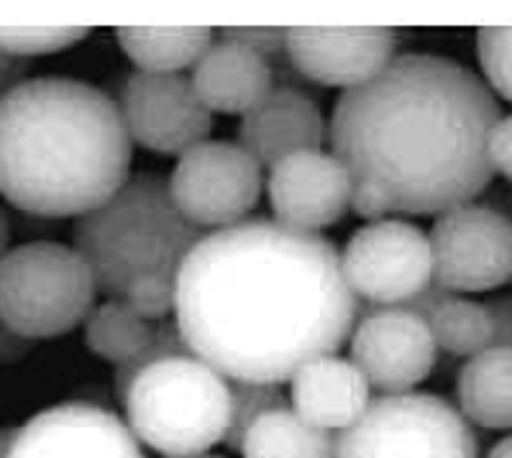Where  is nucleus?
I'll return each instance as SVG.
<instances>
[{"mask_svg":"<svg viewBox=\"0 0 512 458\" xmlns=\"http://www.w3.org/2000/svg\"><path fill=\"white\" fill-rule=\"evenodd\" d=\"M356 315L333 241L264 215L205 233L175 277L187 351L233 382H290L338 354Z\"/></svg>","mask_w":512,"mask_h":458,"instance_id":"nucleus-1","label":"nucleus"},{"mask_svg":"<svg viewBox=\"0 0 512 458\" xmlns=\"http://www.w3.org/2000/svg\"><path fill=\"white\" fill-rule=\"evenodd\" d=\"M500 118V100L477 72L408 52L338 95L326 139L354 185L377 187L395 215H438L489 187L487 139Z\"/></svg>","mask_w":512,"mask_h":458,"instance_id":"nucleus-2","label":"nucleus"},{"mask_svg":"<svg viewBox=\"0 0 512 458\" xmlns=\"http://www.w3.org/2000/svg\"><path fill=\"white\" fill-rule=\"evenodd\" d=\"M134 141L118 103L62 75L0 95V195L36 218H80L131 177Z\"/></svg>","mask_w":512,"mask_h":458,"instance_id":"nucleus-3","label":"nucleus"},{"mask_svg":"<svg viewBox=\"0 0 512 458\" xmlns=\"http://www.w3.org/2000/svg\"><path fill=\"white\" fill-rule=\"evenodd\" d=\"M203 236L175 208L167 177L136 172L100 208L75 218L72 249L90 267L98 292L123 300L139 279H175Z\"/></svg>","mask_w":512,"mask_h":458,"instance_id":"nucleus-4","label":"nucleus"},{"mask_svg":"<svg viewBox=\"0 0 512 458\" xmlns=\"http://www.w3.org/2000/svg\"><path fill=\"white\" fill-rule=\"evenodd\" d=\"M121 402L136 441L164 458L203 456L231 423V384L190 354L146 366Z\"/></svg>","mask_w":512,"mask_h":458,"instance_id":"nucleus-5","label":"nucleus"},{"mask_svg":"<svg viewBox=\"0 0 512 458\" xmlns=\"http://www.w3.org/2000/svg\"><path fill=\"white\" fill-rule=\"evenodd\" d=\"M95 279L72 246L29 241L0 259V320L29 341L59 338L95 308Z\"/></svg>","mask_w":512,"mask_h":458,"instance_id":"nucleus-6","label":"nucleus"},{"mask_svg":"<svg viewBox=\"0 0 512 458\" xmlns=\"http://www.w3.org/2000/svg\"><path fill=\"white\" fill-rule=\"evenodd\" d=\"M333 458H479L472 423L431 392L379 395L336 435Z\"/></svg>","mask_w":512,"mask_h":458,"instance_id":"nucleus-7","label":"nucleus"},{"mask_svg":"<svg viewBox=\"0 0 512 458\" xmlns=\"http://www.w3.org/2000/svg\"><path fill=\"white\" fill-rule=\"evenodd\" d=\"M341 272L356 300L400 308L433 282L428 233L400 218L356 228L341 251Z\"/></svg>","mask_w":512,"mask_h":458,"instance_id":"nucleus-8","label":"nucleus"},{"mask_svg":"<svg viewBox=\"0 0 512 458\" xmlns=\"http://www.w3.org/2000/svg\"><path fill=\"white\" fill-rule=\"evenodd\" d=\"M172 203L195 228L244 221L262 195V167L236 141H203L177 159L167 177Z\"/></svg>","mask_w":512,"mask_h":458,"instance_id":"nucleus-9","label":"nucleus"},{"mask_svg":"<svg viewBox=\"0 0 512 458\" xmlns=\"http://www.w3.org/2000/svg\"><path fill=\"white\" fill-rule=\"evenodd\" d=\"M433 282L448 292H489L510 282L512 223L482 203L443 210L431 233Z\"/></svg>","mask_w":512,"mask_h":458,"instance_id":"nucleus-10","label":"nucleus"},{"mask_svg":"<svg viewBox=\"0 0 512 458\" xmlns=\"http://www.w3.org/2000/svg\"><path fill=\"white\" fill-rule=\"evenodd\" d=\"M123 126L131 141L162 157H182L208 141L213 113L200 103L190 77L134 72L121 90Z\"/></svg>","mask_w":512,"mask_h":458,"instance_id":"nucleus-11","label":"nucleus"},{"mask_svg":"<svg viewBox=\"0 0 512 458\" xmlns=\"http://www.w3.org/2000/svg\"><path fill=\"white\" fill-rule=\"evenodd\" d=\"M436 341L418 315L402 308H374L354 325L349 361L379 395H405L431 377Z\"/></svg>","mask_w":512,"mask_h":458,"instance_id":"nucleus-12","label":"nucleus"},{"mask_svg":"<svg viewBox=\"0 0 512 458\" xmlns=\"http://www.w3.org/2000/svg\"><path fill=\"white\" fill-rule=\"evenodd\" d=\"M8 458H144V451L116 412L62 402L18 428Z\"/></svg>","mask_w":512,"mask_h":458,"instance_id":"nucleus-13","label":"nucleus"},{"mask_svg":"<svg viewBox=\"0 0 512 458\" xmlns=\"http://www.w3.org/2000/svg\"><path fill=\"white\" fill-rule=\"evenodd\" d=\"M354 180L331 151H297L269 167L267 198L274 221L318 233L336 226L351 208Z\"/></svg>","mask_w":512,"mask_h":458,"instance_id":"nucleus-14","label":"nucleus"},{"mask_svg":"<svg viewBox=\"0 0 512 458\" xmlns=\"http://www.w3.org/2000/svg\"><path fill=\"white\" fill-rule=\"evenodd\" d=\"M395 29H285V54L292 70L326 87L367 82L395 57Z\"/></svg>","mask_w":512,"mask_h":458,"instance_id":"nucleus-15","label":"nucleus"},{"mask_svg":"<svg viewBox=\"0 0 512 458\" xmlns=\"http://www.w3.org/2000/svg\"><path fill=\"white\" fill-rule=\"evenodd\" d=\"M320 105L297 87H272L241 116L239 146L259 167H272L297 151L320 149L326 141Z\"/></svg>","mask_w":512,"mask_h":458,"instance_id":"nucleus-16","label":"nucleus"},{"mask_svg":"<svg viewBox=\"0 0 512 458\" xmlns=\"http://www.w3.org/2000/svg\"><path fill=\"white\" fill-rule=\"evenodd\" d=\"M292 410L320 430H346L372 402V387L364 374L341 356L308 361L290 379Z\"/></svg>","mask_w":512,"mask_h":458,"instance_id":"nucleus-17","label":"nucleus"},{"mask_svg":"<svg viewBox=\"0 0 512 458\" xmlns=\"http://www.w3.org/2000/svg\"><path fill=\"white\" fill-rule=\"evenodd\" d=\"M190 82L210 113L244 116L272 90L274 72L259 54L221 39L195 62Z\"/></svg>","mask_w":512,"mask_h":458,"instance_id":"nucleus-18","label":"nucleus"},{"mask_svg":"<svg viewBox=\"0 0 512 458\" xmlns=\"http://www.w3.org/2000/svg\"><path fill=\"white\" fill-rule=\"evenodd\" d=\"M459 412L487 430H512V351L484 348L461 366L456 379Z\"/></svg>","mask_w":512,"mask_h":458,"instance_id":"nucleus-19","label":"nucleus"},{"mask_svg":"<svg viewBox=\"0 0 512 458\" xmlns=\"http://www.w3.org/2000/svg\"><path fill=\"white\" fill-rule=\"evenodd\" d=\"M116 41L123 54L139 67V72L177 75L185 67H195V62L208 52L213 44V29L208 26H185V29L128 26V29H116Z\"/></svg>","mask_w":512,"mask_h":458,"instance_id":"nucleus-20","label":"nucleus"},{"mask_svg":"<svg viewBox=\"0 0 512 458\" xmlns=\"http://www.w3.org/2000/svg\"><path fill=\"white\" fill-rule=\"evenodd\" d=\"M244 458H333L336 435L305 423L292 407L264 412L241 441Z\"/></svg>","mask_w":512,"mask_h":458,"instance_id":"nucleus-21","label":"nucleus"},{"mask_svg":"<svg viewBox=\"0 0 512 458\" xmlns=\"http://www.w3.org/2000/svg\"><path fill=\"white\" fill-rule=\"evenodd\" d=\"M85 346L108 364H126L152 343L157 323L141 318L126 300H108L82 323Z\"/></svg>","mask_w":512,"mask_h":458,"instance_id":"nucleus-22","label":"nucleus"},{"mask_svg":"<svg viewBox=\"0 0 512 458\" xmlns=\"http://www.w3.org/2000/svg\"><path fill=\"white\" fill-rule=\"evenodd\" d=\"M428 328L436 341V348L459 359H472L489 348L492 341V325L482 302L466 300L454 295L446 300L436 313L428 318Z\"/></svg>","mask_w":512,"mask_h":458,"instance_id":"nucleus-23","label":"nucleus"},{"mask_svg":"<svg viewBox=\"0 0 512 458\" xmlns=\"http://www.w3.org/2000/svg\"><path fill=\"white\" fill-rule=\"evenodd\" d=\"M287 407L280 384H254L233 382L231 384V423H228L223 446L228 451H241L246 430L262 418L264 412Z\"/></svg>","mask_w":512,"mask_h":458,"instance_id":"nucleus-24","label":"nucleus"},{"mask_svg":"<svg viewBox=\"0 0 512 458\" xmlns=\"http://www.w3.org/2000/svg\"><path fill=\"white\" fill-rule=\"evenodd\" d=\"M88 26H0V49L16 57L59 54L88 39Z\"/></svg>","mask_w":512,"mask_h":458,"instance_id":"nucleus-25","label":"nucleus"},{"mask_svg":"<svg viewBox=\"0 0 512 458\" xmlns=\"http://www.w3.org/2000/svg\"><path fill=\"white\" fill-rule=\"evenodd\" d=\"M477 59L489 90L512 103V26L479 29Z\"/></svg>","mask_w":512,"mask_h":458,"instance_id":"nucleus-26","label":"nucleus"},{"mask_svg":"<svg viewBox=\"0 0 512 458\" xmlns=\"http://www.w3.org/2000/svg\"><path fill=\"white\" fill-rule=\"evenodd\" d=\"M187 354H190V351H187L185 341H182L180 328H177L175 320H169V318L159 320L152 343H149L139 356H134V359L126 361V364L116 366L113 384H116L118 400H123V395L128 392V387H131V382L136 379V374L144 372L146 366L157 364V361L162 359H169V356H187Z\"/></svg>","mask_w":512,"mask_h":458,"instance_id":"nucleus-27","label":"nucleus"},{"mask_svg":"<svg viewBox=\"0 0 512 458\" xmlns=\"http://www.w3.org/2000/svg\"><path fill=\"white\" fill-rule=\"evenodd\" d=\"M123 300L141 315V318L167 320V315L175 310V279L169 277H144L131 285Z\"/></svg>","mask_w":512,"mask_h":458,"instance_id":"nucleus-28","label":"nucleus"},{"mask_svg":"<svg viewBox=\"0 0 512 458\" xmlns=\"http://www.w3.org/2000/svg\"><path fill=\"white\" fill-rule=\"evenodd\" d=\"M223 41H233L262 59H272L285 52V29H221Z\"/></svg>","mask_w":512,"mask_h":458,"instance_id":"nucleus-29","label":"nucleus"},{"mask_svg":"<svg viewBox=\"0 0 512 458\" xmlns=\"http://www.w3.org/2000/svg\"><path fill=\"white\" fill-rule=\"evenodd\" d=\"M487 157L495 172H500L507 182H512V113L502 116L489 131Z\"/></svg>","mask_w":512,"mask_h":458,"instance_id":"nucleus-30","label":"nucleus"},{"mask_svg":"<svg viewBox=\"0 0 512 458\" xmlns=\"http://www.w3.org/2000/svg\"><path fill=\"white\" fill-rule=\"evenodd\" d=\"M492 325L489 348H510L512 351V295H497L482 302Z\"/></svg>","mask_w":512,"mask_h":458,"instance_id":"nucleus-31","label":"nucleus"},{"mask_svg":"<svg viewBox=\"0 0 512 458\" xmlns=\"http://www.w3.org/2000/svg\"><path fill=\"white\" fill-rule=\"evenodd\" d=\"M351 208L359 218L369 223L384 221L387 215H395L390 200L384 198L382 192L372 185H364V182H356L354 192H351Z\"/></svg>","mask_w":512,"mask_h":458,"instance_id":"nucleus-32","label":"nucleus"},{"mask_svg":"<svg viewBox=\"0 0 512 458\" xmlns=\"http://www.w3.org/2000/svg\"><path fill=\"white\" fill-rule=\"evenodd\" d=\"M451 297H454V292L443 290L441 285L431 282V285H425L418 295L410 297V300L405 302V305H400V308L408 310V313H413V315H418L420 320H425V323H428V318H431V315L441 308L443 302L451 300Z\"/></svg>","mask_w":512,"mask_h":458,"instance_id":"nucleus-33","label":"nucleus"},{"mask_svg":"<svg viewBox=\"0 0 512 458\" xmlns=\"http://www.w3.org/2000/svg\"><path fill=\"white\" fill-rule=\"evenodd\" d=\"M31 62L24 57H16V54H8L0 49V95H6L8 90H13L16 85H21L29 72Z\"/></svg>","mask_w":512,"mask_h":458,"instance_id":"nucleus-34","label":"nucleus"},{"mask_svg":"<svg viewBox=\"0 0 512 458\" xmlns=\"http://www.w3.org/2000/svg\"><path fill=\"white\" fill-rule=\"evenodd\" d=\"M29 338H21L18 333H13L3 320H0V364H8V361L24 359L26 351L31 348Z\"/></svg>","mask_w":512,"mask_h":458,"instance_id":"nucleus-35","label":"nucleus"},{"mask_svg":"<svg viewBox=\"0 0 512 458\" xmlns=\"http://www.w3.org/2000/svg\"><path fill=\"white\" fill-rule=\"evenodd\" d=\"M8 244H11V221H8L6 210L0 208V259L6 256Z\"/></svg>","mask_w":512,"mask_h":458,"instance_id":"nucleus-36","label":"nucleus"},{"mask_svg":"<svg viewBox=\"0 0 512 458\" xmlns=\"http://www.w3.org/2000/svg\"><path fill=\"white\" fill-rule=\"evenodd\" d=\"M16 433H18V428L0 430V458H8V453H11V448H13V441H16Z\"/></svg>","mask_w":512,"mask_h":458,"instance_id":"nucleus-37","label":"nucleus"},{"mask_svg":"<svg viewBox=\"0 0 512 458\" xmlns=\"http://www.w3.org/2000/svg\"><path fill=\"white\" fill-rule=\"evenodd\" d=\"M487 458H512V435L497 441L495 446H492V451L487 453Z\"/></svg>","mask_w":512,"mask_h":458,"instance_id":"nucleus-38","label":"nucleus"},{"mask_svg":"<svg viewBox=\"0 0 512 458\" xmlns=\"http://www.w3.org/2000/svg\"><path fill=\"white\" fill-rule=\"evenodd\" d=\"M185 458H226V456H213V453H203V456H185Z\"/></svg>","mask_w":512,"mask_h":458,"instance_id":"nucleus-39","label":"nucleus"},{"mask_svg":"<svg viewBox=\"0 0 512 458\" xmlns=\"http://www.w3.org/2000/svg\"><path fill=\"white\" fill-rule=\"evenodd\" d=\"M510 287H512V274H510Z\"/></svg>","mask_w":512,"mask_h":458,"instance_id":"nucleus-40","label":"nucleus"}]
</instances>
